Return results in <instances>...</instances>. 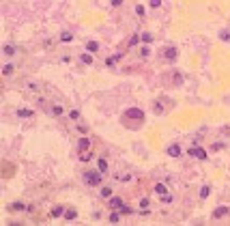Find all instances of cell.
<instances>
[{"label":"cell","mask_w":230,"mask_h":226,"mask_svg":"<svg viewBox=\"0 0 230 226\" xmlns=\"http://www.w3.org/2000/svg\"><path fill=\"white\" fill-rule=\"evenodd\" d=\"M84 181H86L88 185H99V181H101V174H99V172H86Z\"/></svg>","instance_id":"cell-1"},{"label":"cell","mask_w":230,"mask_h":226,"mask_svg":"<svg viewBox=\"0 0 230 226\" xmlns=\"http://www.w3.org/2000/svg\"><path fill=\"white\" fill-rule=\"evenodd\" d=\"M125 116H129V118H138V121H142V118H144V112H142V110H138V108H129L127 112H125Z\"/></svg>","instance_id":"cell-2"},{"label":"cell","mask_w":230,"mask_h":226,"mask_svg":"<svg viewBox=\"0 0 230 226\" xmlns=\"http://www.w3.org/2000/svg\"><path fill=\"white\" fill-rule=\"evenodd\" d=\"M189 155H194V157H198V159H204L206 157V151L200 149V147H191L189 149Z\"/></svg>","instance_id":"cell-3"},{"label":"cell","mask_w":230,"mask_h":226,"mask_svg":"<svg viewBox=\"0 0 230 226\" xmlns=\"http://www.w3.org/2000/svg\"><path fill=\"white\" fill-rule=\"evenodd\" d=\"M163 54H166L168 60H174L176 58V50L174 48H166V50H163Z\"/></svg>","instance_id":"cell-4"},{"label":"cell","mask_w":230,"mask_h":226,"mask_svg":"<svg viewBox=\"0 0 230 226\" xmlns=\"http://www.w3.org/2000/svg\"><path fill=\"white\" fill-rule=\"evenodd\" d=\"M110 207H112V209H121L123 200H121V198H110Z\"/></svg>","instance_id":"cell-5"},{"label":"cell","mask_w":230,"mask_h":226,"mask_svg":"<svg viewBox=\"0 0 230 226\" xmlns=\"http://www.w3.org/2000/svg\"><path fill=\"white\" fill-rule=\"evenodd\" d=\"M168 153H170L172 157H179V153H181V149H179V144H172V147L168 149Z\"/></svg>","instance_id":"cell-6"},{"label":"cell","mask_w":230,"mask_h":226,"mask_svg":"<svg viewBox=\"0 0 230 226\" xmlns=\"http://www.w3.org/2000/svg\"><path fill=\"white\" fill-rule=\"evenodd\" d=\"M226 213H228V209H226V207H219V209L213 211V217H221V215H226Z\"/></svg>","instance_id":"cell-7"},{"label":"cell","mask_w":230,"mask_h":226,"mask_svg":"<svg viewBox=\"0 0 230 226\" xmlns=\"http://www.w3.org/2000/svg\"><path fill=\"white\" fill-rule=\"evenodd\" d=\"M155 192H157V194H161V196H166L168 190H166V185H163V183H157V185H155Z\"/></svg>","instance_id":"cell-8"},{"label":"cell","mask_w":230,"mask_h":226,"mask_svg":"<svg viewBox=\"0 0 230 226\" xmlns=\"http://www.w3.org/2000/svg\"><path fill=\"white\" fill-rule=\"evenodd\" d=\"M88 147H90V140H88V138H82V140H80V151H86Z\"/></svg>","instance_id":"cell-9"},{"label":"cell","mask_w":230,"mask_h":226,"mask_svg":"<svg viewBox=\"0 0 230 226\" xmlns=\"http://www.w3.org/2000/svg\"><path fill=\"white\" fill-rule=\"evenodd\" d=\"M97 48H99L97 41H88V43H86V50H88V52H97Z\"/></svg>","instance_id":"cell-10"},{"label":"cell","mask_w":230,"mask_h":226,"mask_svg":"<svg viewBox=\"0 0 230 226\" xmlns=\"http://www.w3.org/2000/svg\"><path fill=\"white\" fill-rule=\"evenodd\" d=\"M63 213H65L63 207H54V209H52V217H60Z\"/></svg>","instance_id":"cell-11"},{"label":"cell","mask_w":230,"mask_h":226,"mask_svg":"<svg viewBox=\"0 0 230 226\" xmlns=\"http://www.w3.org/2000/svg\"><path fill=\"white\" fill-rule=\"evenodd\" d=\"M65 217H67V220H75V217H78V211H75V209H69V211L65 213Z\"/></svg>","instance_id":"cell-12"},{"label":"cell","mask_w":230,"mask_h":226,"mask_svg":"<svg viewBox=\"0 0 230 226\" xmlns=\"http://www.w3.org/2000/svg\"><path fill=\"white\" fill-rule=\"evenodd\" d=\"M2 52H5L7 56H13V54H15V48H13V45H5V50H2Z\"/></svg>","instance_id":"cell-13"},{"label":"cell","mask_w":230,"mask_h":226,"mask_svg":"<svg viewBox=\"0 0 230 226\" xmlns=\"http://www.w3.org/2000/svg\"><path fill=\"white\" fill-rule=\"evenodd\" d=\"M140 39L144 41V43H151L153 41V34H148V32H144V34H140Z\"/></svg>","instance_id":"cell-14"},{"label":"cell","mask_w":230,"mask_h":226,"mask_svg":"<svg viewBox=\"0 0 230 226\" xmlns=\"http://www.w3.org/2000/svg\"><path fill=\"white\" fill-rule=\"evenodd\" d=\"M71 39H73V34H69V32H63V34H60V41H65V43L71 41Z\"/></svg>","instance_id":"cell-15"},{"label":"cell","mask_w":230,"mask_h":226,"mask_svg":"<svg viewBox=\"0 0 230 226\" xmlns=\"http://www.w3.org/2000/svg\"><path fill=\"white\" fill-rule=\"evenodd\" d=\"M2 73H5V75H11V73H13V65H5Z\"/></svg>","instance_id":"cell-16"},{"label":"cell","mask_w":230,"mask_h":226,"mask_svg":"<svg viewBox=\"0 0 230 226\" xmlns=\"http://www.w3.org/2000/svg\"><path fill=\"white\" fill-rule=\"evenodd\" d=\"M105 168H108V162H105V159H99V170H101V172H105Z\"/></svg>","instance_id":"cell-17"},{"label":"cell","mask_w":230,"mask_h":226,"mask_svg":"<svg viewBox=\"0 0 230 226\" xmlns=\"http://www.w3.org/2000/svg\"><path fill=\"white\" fill-rule=\"evenodd\" d=\"M209 194H211V187H206V185H204V187L200 190V196H202V198H206Z\"/></svg>","instance_id":"cell-18"},{"label":"cell","mask_w":230,"mask_h":226,"mask_svg":"<svg viewBox=\"0 0 230 226\" xmlns=\"http://www.w3.org/2000/svg\"><path fill=\"white\" fill-rule=\"evenodd\" d=\"M17 116H32L30 110H17Z\"/></svg>","instance_id":"cell-19"},{"label":"cell","mask_w":230,"mask_h":226,"mask_svg":"<svg viewBox=\"0 0 230 226\" xmlns=\"http://www.w3.org/2000/svg\"><path fill=\"white\" fill-rule=\"evenodd\" d=\"M110 194H112L110 187H103V190H101V196H103V198H110Z\"/></svg>","instance_id":"cell-20"},{"label":"cell","mask_w":230,"mask_h":226,"mask_svg":"<svg viewBox=\"0 0 230 226\" xmlns=\"http://www.w3.org/2000/svg\"><path fill=\"white\" fill-rule=\"evenodd\" d=\"M82 63L90 65V63H93V58H90V56H88V54H82Z\"/></svg>","instance_id":"cell-21"},{"label":"cell","mask_w":230,"mask_h":226,"mask_svg":"<svg viewBox=\"0 0 230 226\" xmlns=\"http://www.w3.org/2000/svg\"><path fill=\"white\" fill-rule=\"evenodd\" d=\"M11 209H17V211H22V209H24V205H22V202H13V205H11Z\"/></svg>","instance_id":"cell-22"},{"label":"cell","mask_w":230,"mask_h":226,"mask_svg":"<svg viewBox=\"0 0 230 226\" xmlns=\"http://www.w3.org/2000/svg\"><path fill=\"white\" fill-rule=\"evenodd\" d=\"M219 37H221V39H224V41H228V39H230V32H228V30H224V32H221Z\"/></svg>","instance_id":"cell-23"},{"label":"cell","mask_w":230,"mask_h":226,"mask_svg":"<svg viewBox=\"0 0 230 226\" xmlns=\"http://www.w3.org/2000/svg\"><path fill=\"white\" fill-rule=\"evenodd\" d=\"M174 82H176V84H183V75L176 73V75H174Z\"/></svg>","instance_id":"cell-24"},{"label":"cell","mask_w":230,"mask_h":226,"mask_svg":"<svg viewBox=\"0 0 230 226\" xmlns=\"http://www.w3.org/2000/svg\"><path fill=\"white\" fill-rule=\"evenodd\" d=\"M121 220V215H118V213H112V215H110V222H118Z\"/></svg>","instance_id":"cell-25"},{"label":"cell","mask_w":230,"mask_h":226,"mask_svg":"<svg viewBox=\"0 0 230 226\" xmlns=\"http://www.w3.org/2000/svg\"><path fill=\"white\" fill-rule=\"evenodd\" d=\"M80 159H82V162H88V159H90V153H84V155H80Z\"/></svg>","instance_id":"cell-26"},{"label":"cell","mask_w":230,"mask_h":226,"mask_svg":"<svg viewBox=\"0 0 230 226\" xmlns=\"http://www.w3.org/2000/svg\"><path fill=\"white\" fill-rule=\"evenodd\" d=\"M138 41H140V37H138V34H136V37H131V41H129V45H136Z\"/></svg>","instance_id":"cell-27"},{"label":"cell","mask_w":230,"mask_h":226,"mask_svg":"<svg viewBox=\"0 0 230 226\" xmlns=\"http://www.w3.org/2000/svg\"><path fill=\"white\" fill-rule=\"evenodd\" d=\"M52 112H54V114H60V112H63V108H60V106H54V108H52Z\"/></svg>","instance_id":"cell-28"},{"label":"cell","mask_w":230,"mask_h":226,"mask_svg":"<svg viewBox=\"0 0 230 226\" xmlns=\"http://www.w3.org/2000/svg\"><path fill=\"white\" fill-rule=\"evenodd\" d=\"M159 5H161V0H151V7H153V9H155V7H159Z\"/></svg>","instance_id":"cell-29"},{"label":"cell","mask_w":230,"mask_h":226,"mask_svg":"<svg viewBox=\"0 0 230 226\" xmlns=\"http://www.w3.org/2000/svg\"><path fill=\"white\" fill-rule=\"evenodd\" d=\"M136 13H138V15H142V13H144V7L138 5V7H136Z\"/></svg>","instance_id":"cell-30"},{"label":"cell","mask_w":230,"mask_h":226,"mask_svg":"<svg viewBox=\"0 0 230 226\" xmlns=\"http://www.w3.org/2000/svg\"><path fill=\"white\" fill-rule=\"evenodd\" d=\"M140 207H148V198H142V200H140Z\"/></svg>","instance_id":"cell-31"},{"label":"cell","mask_w":230,"mask_h":226,"mask_svg":"<svg viewBox=\"0 0 230 226\" xmlns=\"http://www.w3.org/2000/svg\"><path fill=\"white\" fill-rule=\"evenodd\" d=\"M121 2H123V0H112V5H114V7H118Z\"/></svg>","instance_id":"cell-32"}]
</instances>
